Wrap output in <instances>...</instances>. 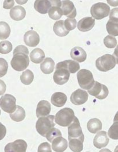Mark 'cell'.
Here are the masks:
<instances>
[{"label":"cell","mask_w":118,"mask_h":152,"mask_svg":"<svg viewBox=\"0 0 118 152\" xmlns=\"http://www.w3.org/2000/svg\"><path fill=\"white\" fill-rule=\"evenodd\" d=\"M77 77L80 86L86 90L92 88L95 82L92 73L88 70H80L78 72Z\"/></svg>","instance_id":"277c9868"},{"label":"cell","mask_w":118,"mask_h":152,"mask_svg":"<svg viewBox=\"0 0 118 152\" xmlns=\"http://www.w3.org/2000/svg\"><path fill=\"white\" fill-rule=\"evenodd\" d=\"M13 57L11 64L12 67L18 72H22L26 69L29 64L28 48L24 45L18 46L14 49Z\"/></svg>","instance_id":"6da1fadb"},{"label":"cell","mask_w":118,"mask_h":152,"mask_svg":"<svg viewBox=\"0 0 118 152\" xmlns=\"http://www.w3.org/2000/svg\"><path fill=\"white\" fill-rule=\"evenodd\" d=\"M69 141V147L70 149L74 152H80L83 149V143L84 139H72Z\"/></svg>","instance_id":"f1b7e54d"},{"label":"cell","mask_w":118,"mask_h":152,"mask_svg":"<svg viewBox=\"0 0 118 152\" xmlns=\"http://www.w3.org/2000/svg\"><path fill=\"white\" fill-rule=\"evenodd\" d=\"M14 1H5L3 3V8L6 9H10L14 5Z\"/></svg>","instance_id":"b9f144b4"},{"label":"cell","mask_w":118,"mask_h":152,"mask_svg":"<svg viewBox=\"0 0 118 152\" xmlns=\"http://www.w3.org/2000/svg\"><path fill=\"white\" fill-rule=\"evenodd\" d=\"M108 33L112 36H118V22L109 20L106 26Z\"/></svg>","instance_id":"4dcf8cb0"},{"label":"cell","mask_w":118,"mask_h":152,"mask_svg":"<svg viewBox=\"0 0 118 152\" xmlns=\"http://www.w3.org/2000/svg\"><path fill=\"white\" fill-rule=\"evenodd\" d=\"M62 2V10L63 15L70 18H75L76 11L73 3L68 0L63 1Z\"/></svg>","instance_id":"9a60e30c"},{"label":"cell","mask_w":118,"mask_h":152,"mask_svg":"<svg viewBox=\"0 0 118 152\" xmlns=\"http://www.w3.org/2000/svg\"><path fill=\"white\" fill-rule=\"evenodd\" d=\"M16 99L12 95L5 94L0 99V105L3 111L7 113H13L16 109Z\"/></svg>","instance_id":"52a82bcc"},{"label":"cell","mask_w":118,"mask_h":152,"mask_svg":"<svg viewBox=\"0 0 118 152\" xmlns=\"http://www.w3.org/2000/svg\"><path fill=\"white\" fill-rule=\"evenodd\" d=\"M87 126L88 131L92 134H96L102 129V123L96 118H93L88 121Z\"/></svg>","instance_id":"83f0119b"},{"label":"cell","mask_w":118,"mask_h":152,"mask_svg":"<svg viewBox=\"0 0 118 152\" xmlns=\"http://www.w3.org/2000/svg\"><path fill=\"white\" fill-rule=\"evenodd\" d=\"M55 116L50 115L39 118L36 124L37 132L41 136L45 137L50 131L54 127Z\"/></svg>","instance_id":"3957f363"},{"label":"cell","mask_w":118,"mask_h":152,"mask_svg":"<svg viewBox=\"0 0 118 152\" xmlns=\"http://www.w3.org/2000/svg\"><path fill=\"white\" fill-rule=\"evenodd\" d=\"M88 97V95L86 91L78 89L72 93L70 101L75 105H81L87 101Z\"/></svg>","instance_id":"7c38bea8"},{"label":"cell","mask_w":118,"mask_h":152,"mask_svg":"<svg viewBox=\"0 0 118 152\" xmlns=\"http://www.w3.org/2000/svg\"><path fill=\"white\" fill-rule=\"evenodd\" d=\"M34 73L28 69L23 72L20 77L21 82L25 85H30L34 80Z\"/></svg>","instance_id":"d6a6232c"},{"label":"cell","mask_w":118,"mask_h":152,"mask_svg":"<svg viewBox=\"0 0 118 152\" xmlns=\"http://www.w3.org/2000/svg\"><path fill=\"white\" fill-rule=\"evenodd\" d=\"M26 12L21 6H16L12 8L10 11V15L12 19L17 21L22 20L25 17Z\"/></svg>","instance_id":"603a6c76"},{"label":"cell","mask_w":118,"mask_h":152,"mask_svg":"<svg viewBox=\"0 0 118 152\" xmlns=\"http://www.w3.org/2000/svg\"><path fill=\"white\" fill-rule=\"evenodd\" d=\"M110 8L107 4L98 3L93 5L91 7L90 13L93 18L97 20H100L109 15Z\"/></svg>","instance_id":"8992f818"},{"label":"cell","mask_w":118,"mask_h":152,"mask_svg":"<svg viewBox=\"0 0 118 152\" xmlns=\"http://www.w3.org/2000/svg\"><path fill=\"white\" fill-rule=\"evenodd\" d=\"M51 110V105L49 102L45 100L40 101L37 105L36 110L37 118L45 117L48 115Z\"/></svg>","instance_id":"ac0fdd59"},{"label":"cell","mask_w":118,"mask_h":152,"mask_svg":"<svg viewBox=\"0 0 118 152\" xmlns=\"http://www.w3.org/2000/svg\"><path fill=\"white\" fill-rule=\"evenodd\" d=\"M99 152H112L109 149H101Z\"/></svg>","instance_id":"f6af8a7d"},{"label":"cell","mask_w":118,"mask_h":152,"mask_svg":"<svg viewBox=\"0 0 118 152\" xmlns=\"http://www.w3.org/2000/svg\"><path fill=\"white\" fill-rule=\"evenodd\" d=\"M114 122H118V111L115 115L114 118Z\"/></svg>","instance_id":"ee69618b"},{"label":"cell","mask_w":118,"mask_h":152,"mask_svg":"<svg viewBox=\"0 0 118 152\" xmlns=\"http://www.w3.org/2000/svg\"><path fill=\"white\" fill-rule=\"evenodd\" d=\"M110 20L118 22V8L111 10L109 16Z\"/></svg>","instance_id":"60d3db41"},{"label":"cell","mask_w":118,"mask_h":152,"mask_svg":"<svg viewBox=\"0 0 118 152\" xmlns=\"http://www.w3.org/2000/svg\"><path fill=\"white\" fill-rule=\"evenodd\" d=\"M88 92L93 96L99 99L106 98L109 94V89L105 85L95 82L92 88L88 90Z\"/></svg>","instance_id":"ba28073f"},{"label":"cell","mask_w":118,"mask_h":152,"mask_svg":"<svg viewBox=\"0 0 118 152\" xmlns=\"http://www.w3.org/2000/svg\"><path fill=\"white\" fill-rule=\"evenodd\" d=\"M113 55L115 58L116 64H118V45L117 48H116L114 51Z\"/></svg>","instance_id":"7bdbcfd3"},{"label":"cell","mask_w":118,"mask_h":152,"mask_svg":"<svg viewBox=\"0 0 118 152\" xmlns=\"http://www.w3.org/2000/svg\"><path fill=\"white\" fill-rule=\"evenodd\" d=\"M114 152H118V145L116 147L114 150Z\"/></svg>","instance_id":"bcb514c9"},{"label":"cell","mask_w":118,"mask_h":152,"mask_svg":"<svg viewBox=\"0 0 118 152\" xmlns=\"http://www.w3.org/2000/svg\"><path fill=\"white\" fill-rule=\"evenodd\" d=\"M76 20L74 18H67L64 22V24L66 30L69 31L73 30L76 28Z\"/></svg>","instance_id":"74e56055"},{"label":"cell","mask_w":118,"mask_h":152,"mask_svg":"<svg viewBox=\"0 0 118 152\" xmlns=\"http://www.w3.org/2000/svg\"><path fill=\"white\" fill-rule=\"evenodd\" d=\"M70 56L72 59L79 62L85 61L87 53L85 51L80 47H75L71 50Z\"/></svg>","instance_id":"7402d4cb"},{"label":"cell","mask_w":118,"mask_h":152,"mask_svg":"<svg viewBox=\"0 0 118 152\" xmlns=\"http://www.w3.org/2000/svg\"><path fill=\"white\" fill-rule=\"evenodd\" d=\"M39 35L36 31L30 30L27 32L24 37V41L25 44L29 47H34L40 42Z\"/></svg>","instance_id":"5bb4252c"},{"label":"cell","mask_w":118,"mask_h":152,"mask_svg":"<svg viewBox=\"0 0 118 152\" xmlns=\"http://www.w3.org/2000/svg\"><path fill=\"white\" fill-rule=\"evenodd\" d=\"M68 140L72 139H84V136L78 118L75 117L68 128Z\"/></svg>","instance_id":"9c48e42d"},{"label":"cell","mask_w":118,"mask_h":152,"mask_svg":"<svg viewBox=\"0 0 118 152\" xmlns=\"http://www.w3.org/2000/svg\"><path fill=\"white\" fill-rule=\"evenodd\" d=\"M51 7L50 9L48 14L50 18L55 20L60 19L63 15V12L62 8L61 1H50Z\"/></svg>","instance_id":"4fadbf2b"},{"label":"cell","mask_w":118,"mask_h":152,"mask_svg":"<svg viewBox=\"0 0 118 152\" xmlns=\"http://www.w3.org/2000/svg\"><path fill=\"white\" fill-rule=\"evenodd\" d=\"M55 63L50 58H47L41 64L40 68L42 72L45 74L52 73L54 70Z\"/></svg>","instance_id":"d4e9b609"},{"label":"cell","mask_w":118,"mask_h":152,"mask_svg":"<svg viewBox=\"0 0 118 152\" xmlns=\"http://www.w3.org/2000/svg\"><path fill=\"white\" fill-rule=\"evenodd\" d=\"M116 64L113 56L106 54L97 59L96 61V68L102 72H107L115 67Z\"/></svg>","instance_id":"5b68a950"},{"label":"cell","mask_w":118,"mask_h":152,"mask_svg":"<svg viewBox=\"0 0 118 152\" xmlns=\"http://www.w3.org/2000/svg\"><path fill=\"white\" fill-rule=\"evenodd\" d=\"M11 119L15 122L22 121L25 117V112L23 108L17 105L16 109L13 113L10 114Z\"/></svg>","instance_id":"f546056e"},{"label":"cell","mask_w":118,"mask_h":152,"mask_svg":"<svg viewBox=\"0 0 118 152\" xmlns=\"http://www.w3.org/2000/svg\"><path fill=\"white\" fill-rule=\"evenodd\" d=\"M109 139L107 132L105 131H101L97 133L94 139V145L97 148L100 149L106 147L108 144Z\"/></svg>","instance_id":"2e32d148"},{"label":"cell","mask_w":118,"mask_h":152,"mask_svg":"<svg viewBox=\"0 0 118 152\" xmlns=\"http://www.w3.org/2000/svg\"><path fill=\"white\" fill-rule=\"evenodd\" d=\"M13 49L12 43L8 41H1L0 43V53L6 54L11 52Z\"/></svg>","instance_id":"e575fe53"},{"label":"cell","mask_w":118,"mask_h":152,"mask_svg":"<svg viewBox=\"0 0 118 152\" xmlns=\"http://www.w3.org/2000/svg\"><path fill=\"white\" fill-rule=\"evenodd\" d=\"M45 57L44 51L40 48H36L31 52L30 57L31 61L35 64H40Z\"/></svg>","instance_id":"4316f807"},{"label":"cell","mask_w":118,"mask_h":152,"mask_svg":"<svg viewBox=\"0 0 118 152\" xmlns=\"http://www.w3.org/2000/svg\"><path fill=\"white\" fill-rule=\"evenodd\" d=\"M27 147L25 141L19 139L13 142L8 143L5 148V152H26Z\"/></svg>","instance_id":"8fae6325"},{"label":"cell","mask_w":118,"mask_h":152,"mask_svg":"<svg viewBox=\"0 0 118 152\" xmlns=\"http://www.w3.org/2000/svg\"><path fill=\"white\" fill-rule=\"evenodd\" d=\"M52 4L50 1L48 0H38L35 1L34 7L36 11L41 14H46L51 7Z\"/></svg>","instance_id":"ffe728a7"},{"label":"cell","mask_w":118,"mask_h":152,"mask_svg":"<svg viewBox=\"0 0 118 152\" xmlns=\"http://www.w3.org/2000/svg\"><path fill=\"white\" fill-rule=\"evenodd\" d=\"M75 117L73 110L69 108H65L56 114L55 121L59 125L66 127L71 124Z\"/></svg>","instance_id":"7a4b0ae2"},{"label":"cell","mask_w":118,"mask_h":152,"mask_svg":"<svg viewBox=\"0 0 118 152\" xmlns=\"http://www.w3.org/2000/svg\"><path fill=\"white\" fill-rule=\"evenodd\" d=\"M70 76V73L66 69L56 68V70L53 75V80L57 84L63 85L68 82Z\"/></svg>","instance_id":"30bf717a"},{"label":"cell","mask_w":118,"mask_h":152,"mask_svg":"<svg viewBox=\"0 0 118 152\" xmlns=\"http://www.w3.org/2000/svg\"><path fill=\"white\" fill-rule=\"evenodd\" d=\"M109 137L114 140H118V122H114L109 128L108 133Z\"/></svg>","instance_id":"d590c367"},{"label":"cell","mask_w":118,"mask_h":152,"mask_svg":"<svg viewBox=\"0 0 118 152\" xmlns=\"http://www.w3.org/2000/svg\"><path fill=\"white\" fill-rule=\"evenodd\" d=\"M56 68H64L67 69L70 73L74 74L79 70L80 66L78 62L69 60L58 63Z\"/></svg>","instance_id":"e0dca14e"},{"label":"cell","mask_w":118,"mask_h":152,"mask_svg":"<svg viewBox=\"0 0 118 152\" xmlns=\"http://www.w3.org/2000/svg\"><path fill=\"white\" fill-rule=\"evenodd\" d=\"M103 43L106 47L110 49L114 48L117 44L116 38L109 35L105 37L103 39Z\"/></svg>","instance_id":"8d00e7d4"},{"label":"cell","mask_w":118,"mask_h":152,"mask_svg":"<svg viewBox=\"0 0 118 152\" xmlns=\"http://www.w3.org/2000/svg\"><path fill=\"white\" fill-rule=\"evenodd\" d=\"M67 100V96L61 92L54 93L51 98V102L57 107H61L65 105Z\"/></svg>","instance_id":"cb8c5ba5"},{"label":"cell","mask_w":118,"mask_h":152,"mask_svg":"<svg viewBox=\"0 0 118 152\" xmlns=\"http://www.w3.org/2000/svg\"><path fill=\"white\" fill-rule=\"evenodd\" d=\"M62 137L61 133L58 129L53 128L46 135V138L50 142H52L55 139L58 137Z\"/></svg>","instance_id":"836d02e7"},{"label":"cell","mask_w":118,"mask_h":152,"mask_svg":"<svg viewBox=\"0 0 118 152\" xmlns=\"http://www.w3.org/2000/svg\"><path fill=\"white\" fill-rule=\"evenodd\" d=\"M95 24V20L92 17H86L82 19L78 22V30L83 32H87L92 30Z\"/></svg>","instance_id":"d6986e66"},{"label":"cell","mask_w":118,"mask_h":152,"mask_svg":"<svg viewBox=\"0 0 118 152\" xmlns=\"http://www.w3.org/2000/svg\"><path fill=\"white\" fill-rule=\"evenodd\" d=\"M38 152H52L50 145L47 142L41 143L38 147Z\"/></svg>","instance_id":"ab89813d"},{"label":"cell","mask_w":118,"mask_h":152,"mask_svg":"<svg viewBox=\"0 0 118 152\" xmlns=\"http://www.w3.org/2000/svg\"><path fill=\"white\" fill-rule=\"evenodd\" d=\"M8 68L7 62L2 58H0V77H1L7 74Z\"/></svg>","instance_id":"f35d334b"},{"label":"cell","mask_w":118,"mask_h":152,"mask_svg":"<svg viewBox=\"0 0 118 152\" xmlns=\"http://www.w3.org/2000/svg\"><path fill=\"white\" fill-rule=\"evenodd\" d=\"M11 28L9 24L4 22H0V39H7L11 33Z\"/></svg>","instance_id":"1f68e13d"},{"label":"cell","mask_w":118,"mask_h":152,"mask_svg":"<svg viewBox=\"0 0 118 152\" xmlns=\"http://www.w3.org/2000/svg\"></svg>","instance_id":"7dc6e473"},{"label":"cell","mask_w":118,"mask_h":152,"mask_svg":"<svg viewBox=\"0 0 118 152\" xmlns=\"http://www.w3.org/2000/svg\"><path fill=\"white\" fill-rule=\"evenodd\" d=\"M52 146L54 151L56 152H63L67 148L68 142L63 137H58L53 140Z\"/></svg>","instance_id":"44dd1931"},{"label":"cell","mask_w":118,"mask_h":152,"mask_svg":"<svg viewBox=\"0 0 118 152\" xmlns=\"http://www.w3.org/2000/svg\"><path fill=\"white\" fill-rule=\"evenodd\" d=\"M65 21L60 20L55 22L53 27V30L58 36L63 37L66 36L69 31L66 30L64 24Z\"/></svg>","instance_id":"484cf974"}]
</instances>
